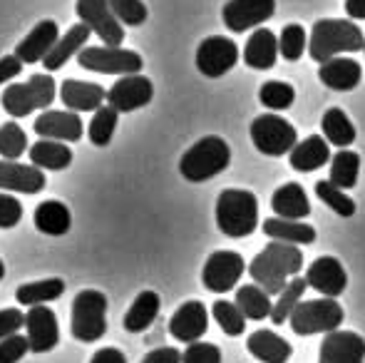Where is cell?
<instances>
[{
  "label": "cell",
  "mask_w": 365,
  "mask_h": 363,
  "mask_svg": "<svg viewBox=\"0 0 365 363\" xmlns=\"http://www.w3.org/2000/svg\"><path fill=\"white\" fill-rule=\"evenodd\" d=\"M301 269V249L284 242H269L264 247V252L256 254L254 262L249 264V276L269 296H281L286 286H289V276H296Z\"/></svg>",
  "instance_id": "obj_1"
},
{
  "label": "cell",
  "mask_w": 365,
  "mask_h": 363,
  "mask_svg": "<svg viewBox=\"0 0 365 363\" xmlns=\"http://www.w3.org/2000/svg\"><path fill=\"white\" fill-rule=\"evenodd\" d=\"M363 48H365L363 30L353 20H336V18L316 20V25L311 30V38H308V55L318 65L338 58L341 53H356V50Z\"/></svg>",
  "instance_id": "obj_2"
},
{
  "label": "cell",
  "mask_w": 365,
  "mask_h": 363,
  "mask_svg": "<svg viewBox=\"0 0 365 363\" xmlns=\"http://www.w3.org/2000/svg\"><path fill=\"white\" fill-rule=\"evenodd\" d=\"M217 227L231 239H244L259 227V199L249 189H224L217 199Z\"/></svg>",
  "instance_id": "obj_3"
},
{
  "label": "cell",
  "mask_w": 365,
  "mask_h": 363,
  "mask_svg": "<svg viewBox=\"0 0 365 363\" xmlns=\"http://www.w3.org/2000/svg\"><path fill=\"white\" fill-rule=\"evenodd\" d=\"M231 165V150L221 137L209 135L192 145L179 160V172L187 182H207Z\"/></svg>",
  "instance_id": "obj_4"
},
{
  "label": "cell",
  "mask_w": 365,
  "mask_h": 363,
  "mask_svg": "<svg viewBox=\"0 0 365 363\" xmlns=\"http://www.w3.org/2000/svg\"><path fill=\"white\" fill-rule=\"evenodd\" d=\"M70 331L75 341L92 344L107 331V296L97 289H85L75 296L70 311Z\"/></svg>",
  "instance_id": "obj_5"
},
{
  "label": "cell",
  "mask_w": 365,
  "mask_h": 363,
  "mask_svg": "<svg viewBox=\"0 0 365 363\" xmlns=\"http://www.w3.org/2000/svg\"><path fill=\"white\" fill-rule=\"evenodd\" d=\"M343 306L336 299H313L301 301L291 314V331L296 336H313V334H333L343 324Z\"/></svg>",
  "instance_id": "obj_6"
},
{
  "label": "cell",
  "mask_w": 365,
  "mask_h": 363,
  "mask_svg": "<svg viewBox=\"0 0 365 363\" xmlns=\"http://www.w3.org/2000/svg\"><path fill=\"white\" fill-rule=\"evenodd\" d=\"M251 142L266 157H284L291 155L293 147L298 145V132L289 120L266 112L251 122Z\"/></svg>",
  "instance_id": "obj_7"
},
{
  "label": "cell",
  "mask_w": 365,
  "mask_h": 363,
  "mask_svg": "<svg viewBox=\"0 0 365 363\" xmlns=\"http://www.w3.org/2000/svg\"><path fill=\"white\" fill-rule=\"evenodd\" d=\"M77 63L85 70H92V73H102V75H137L145 65L140 53L135 50H125V48H107V45H100V48H85L80 55H77Z\"/></svg>",
  "instance_id": "obj_8"
},
{
  "label": "cell",
  "mask_w": 365,
  "mask_h": 363,
  "mask_svg": "<svg viewBox=\"0 0 365 363\" xmlns=\"http://www.w3.org/2000/svg\"><path fill=\"white\" fill-rule=\"evenodd\" d=\"M77 18L107 48H120L122 40H125V30H122V23L112 13L110 0H77Z\"/></svg>",
  "instance_id": "obj_9"
},
{
  "label": "cell",
  "mask_w": 365,
  "mask_h": 363,
  "mask_svg": "<svg viewBox=\"0 0 365 363\" xmlns=\"http://www.w3.org/2000/svg\"><path fill=\"white\" fill-rule=\"evenodd\" d=\"M239 63V45L224 35H212L197 48V70L207 78H221Z\"/></svg>",
  "instance_id": "obj_10"
},
{
  "label": "cell",
  "mask_w": 365,
  "mask_h": 363,
  "mask_svg": "<svg viewBox=\"0 0 365 363\" xmlns=\"http://www.w3.org/2000/svg\"><path fill=\"white\" fill-rule=\"evenodd\" d=\"M244 257L229 249L214 252L202 269V281L212 294H226L236 286V281L244 276Z\"/></svg>",
  "instance_id": "obj_11"
},
{
  "label": "cell",
  "mask_w": 365,
  "mask_h": 363,
  "mask_svg": "<svg viewBox=\"0 0 365 363\" xmlns=\"http://www.w3.org/2000/svg\"><path fill=\"white\" fill-rule=\"evenodd\" d=\"M276 13V0H229L224 5V25L231 33H246L251 28H259Z\"/></svg>",
  "instance_id": "obj_12"
},
{
  "label": "cell",
  "mask_w": 365,
  "mask_h": 363,
  "mask_svg": "<svg viewBox=\"0 0 365 363\" xmlns=\"http://www.w3.org/2000/svg\"><path fill=\"white\" fill-rule=\"evenodd\" d=\"M154 85L145 75H127L107 90V105L117 112H135L152 102Z\"/></svg>",
  "instance_id": "obj_13"
},
{
  "label": "cell",
  "mask_w": 365,
  "mask_h": 363,
  "mask_svg": "<svg viewBox=\"0 0 365 363\" xmlns=\"http://www.w3.org/2000/svg\"><path fill=\"white\" fill-rule=\"evenodd\" d=\"M25 329L33 354H48L60 344V326L58 316L50 306H33L25 314Z\"/></svg>",
  "instance_id": "obj_14"
},
{
  "label": "cell",
  "mask_w": 365,
  "mask_h": 363,
  "mask_svg": "<svg viewBox=\"0 0 365 363\" xmlns=\"http://www.w3.org/2000/svg\"><path fill=\"white\" fill-rule=\"evenodd\" d=\"M209 329V311L202 301H184L169 319V334L177 341L197 344Z\"/></svg>",
  "instance_id": "obj_15"
},
{
  "label": "cell",
  "mask_w": 365,
  "mask_h": 363,
  "mask_svg": "<svg viewBox=\"0 0 365 363\" xmlns=\"http://www.w3.org/2000/svg\"><path fill=\"white\" fill-rule=\"evenodd\" d=\"M60 40V30L55 20H40L28 35L18 43L15 48V58L23 65H33V63H43L50 55V50L58 45Z\"/></svg>",
  "instance_id": "obj_16"
},
{
  "label": "cell",
  "mask_w": 365,
  "mask_h": 363,
  "mask_svg": "<svg viewBox=\"0 0 365 363\" xmlns=\"http://www.w3.org/2000/svg\"><path fill=\"white\" fill-rule=\"evenodd\" d=\"M365 339L356 331H333L323 339L318 363H363Z\"/></svg>",
  "instance_id": "obj_17"
},
{
  "label": "cell",
  "mask_w": 365,
  "mask_h": 363,
  "mask_svg": "<svg viewBox=\"0 0 365 363\" xmlns=\"http://www.w3.org/2000/svg\"><path fill=\"white\" fill-rule=\"evenodd\" d=\"M306 281L311 289L321 291L326 299H336V296H341L343 291H346L348 274L336 257H318L316 262L308 267Z\"/></svg>",
  "instance_id": "obj_18"
},
{
  "label": "cell",
  "mask_w": 365,
  "mask_h": 363,
  "mask_svg": "<svg viewBox=\"0 0 365 363\" xmlns=\"http://www.w3.org/2000/svg\"><path fill=\"white\" fill-rule=\"evenodd\" d=\"M82 120L77 112L70 110H45L35 120V132L43 140L55 142H77L82 137Z\"/></svg>",
  "instance_id": "obj_19"
},
{
  "label": "cell",
  "mask_w": 365,
  "mask_h": 363,
  "mask_svg": "<svg viewBox=\"0 0 365 363\" xmlns=\"http://www.w3.org/2000/svg\"><path fill=\"white\" fill-rule=\"evenodd\" d=\"M0 189L3 192L38 194L45 189V175L35 165L0 160Z\"/></svg>",
  "instance_id": "obj_20"
},
{
  "label": "cell",
  "mask_w": 365,
  "mask_h": 363,
  "mask_svg": "<svg viewBox=\"0 0 365 363\" xmlns=\"http://www.w3.org/2000/svg\"><path fill=\"white\" fill-rule=\"evenodd\" d=\"M60 100L70 112H92L105 107L107 90L97 83H85V80H65L60 85Z\"/></svg>",
  "instance_id": "obj_21"
},
{
  "label": "cell",
  "mask_w": 365,
  "mask_h": 363,
  "mask_svg": "<svg viewBox=\"0 0 365 363\" xmlns=\"http://www.w3.org/2000/svg\"><path fill=\"white\" fill-rule=\"evenodd\" d=\"M361 63L353 58H333L323 63L321 70H318V80L336 92L356 90L358 83H361Z\"/></svg>",
  "instance_id": "obj_22"
},
{
  "label": "cell",
  "mask_w": 365,
  "mask_h": 363,
  "mask_svg": "<svg viewBox=\"0 0 365 363\" xmlns=\"http://www.w3.org/2000/svg\"><path fill=\"white\" fill-rule=\"evenodd\" d=\"M246 349L254 359L264 361V363H289L293 349L286 339H281L276 331L269 329H259L249 336L246 341Z\"/></svg>",
  "instance_id": "obj_23"
},
{
  "label": "cell",
  "mask_w": 365,
  "mask_h": 363,
  "mask_svg": "<svg viewBox=\"0 0 365 363\" xmlns=\"http://www.w3.org/2000/svg\"><path fill=\"white\" fill-rule=\"evenodd\" d=\"M271 209H274L279 219L298 222V219H306L308 214H311V202H308L301 184L289 182L274 192V197H271Z\"/></svg>",
  "instance_id": "obj_24"
},
{
  "label": "cell",
  "mask_w": 365,
  "mask_h": 363,
  "mask_svg": "<svg viewBox=\"0 0 365 363\" xmlns=\"http://www.w3.org/2000/svg\"><path fill=\"white\" fill-rule=\"evenodd\" d=\"M279 60V38L274 30H256L244 48V63L254 70H271Z\"/></svg>",
  "instance_id": "obj_25"
},
{
  "label": "cell",
  "mask_w": 365,
  "mask_h": 363,
  "mask_svg": "<svg viewBox=\"0 0 365 363\" xmlns=\"http://www.w3.org/2000/svg\"><path fill=\"white\" fill-rule=\"evenodd\" d=\"M92 35V30L87 28L85 23H77L73 28L68 30L65 35H60L58 45H55L53 50H50V55L43 60L45 70L48 73H55V70H60L65 63H68L70 58H75V55H80L82 50H85V43L87 38Z\"/></svg>",
  "instance_id": "obj_26"
},
{
  "label": "cell",
  "mask_w": 365,
  "mask_h": 363,
  "mask_svg": "<svg viewBox=\"0 0 365 363\" xmlns=\"http://www.w3.org/2000/svg\"><path fill=\"white\" fill-rule=\"evenodd\" d=\"M331 160V147L321 135L306 137V140L293 147V152L289 155V162L296 172H316Z\"/></svg>",
  "instance_id": "obj_27"
},
{
  "label": "cell",
  "mask_w": 365,
  "mask_h": 363,
  "mask_svg": "<svg viewBox=\"0 0 365 363\" xmlns=\"http://www.w3.org/2000/svg\"><path fill=\"white\" fill-rule=\"evenodd\" d=\"M33 222L38 232L48 234V237H63L73 227V214H70L68 204L58 202V199H48L35 209Z\"/></svg>",
  "instance_id": "obj_28"
},
{
  "label": "cell",
  "mask_w": 365,
  "mask_h": 363,
  "mask_svg": "<svg viewBox=\"0 0 365 363\" xmlns=\"http://www.w3.org/2000/svg\"><path fill=\"white\" fill-rule=\"evenodd\" d=\"M264 234L271 237L274 242L293 244V247H306V244L316 242V229L306 222H289V219L271 217L264 219Z\"/></svg>",
  "instance_id": "obj_29"
},
{
  "label": "cell",
  "mask_w": 365,
  "mask_h": 363,
  "mask_svg": "<svg viewBox=\"0 0 365 363\" xmlns=\"http://www.w3.org/2000/svg\"><path fill=\"white\" fill-rule=\"evenodd\" d=\"M159 309H162V301H159L157 291H142L137 294V299L132 301V306L125 314V331L130 334H142L149 326L154 324Z\"/></svg>",
  "instance_id": "obj_30"
},
{
  "label": "cell",
  "mask_w": 365,
  "mask_h": 363,
  "mask_svg": "<svg viewBox=\"0 0 365 363\" xmlns=\"http://www.w3.org/2000/svg\"><path fill=\"white\" fill-rule=\"evenodd\" d=\"M30 162H33L38 170H68L73 165V150H70L65 142H55V140H40L30 147Z\"/></svg>",
  "instance_id": "obj_31"
},
{
  "label": "cell",
  "mask_w": 365,
  "mask_h": 363,
  "mask_svg": "<svg viewBox=\"0 0 365 363\" xmlns=\"http://www.w3.org/2000/svg\"><path fill=\"white\" fill-rule=\"evenodd\" d=\"M321 130L326 135L328 145H336L341 150H346V147H351L356 142V125L341 107H331L328 112H323Z\"/></svg>",
  "instance_id": "obj_32"
},
{
  "label": "cell",
  "mask_w": 365,
  "mask_h": 363,
  "mask_svg": "<svg viewBox=\"0 0 365 363\" xmlns=\"http://www.w3.org/2000/svg\"><path fill=\"white\" fill-rule=\"evenodd\" d=\"M236 306L241 309V314L251 321H261V319H271V311H274V301L266 294L261 286L256 284H244L236 291Z\"/></svg>",
  "instance_id": "obj_33"
},
{
  "label": "cell",
  "mask_w": 365,
  "mask_h": 363,
  "mask_svg": "<svg viewBox=\"0 0 365 363\" xmlns=\"http://www.w3.org/2000/svg\"><path fill=\"white\" fill-rule=\"evenodd\" d=\"M65 294V281L63 279H43V281H30V284L18 286L15 299L23 306L33 309V306H45L48 301H55Z\"/></svg>",
  "instance_id": "obj_34"
},
{
  "label": "cell",
  "mask_w": 365,
  "mask_h": 363,
  "mask_svg": "<svg viewBox=\"0 0 365 363\" xmlns=\"http://www.w3.org/2000/svg\"><path fill=\"white\" fill-rule=\"evenodd\" d=\"M358 175H361V155L351 150H341L333 155L331 160V177L338 189H353L358 184Z\"/></svg>",
  "instance_id": "obj_35"
},
{
  "label": "cell",
  "mask_w": 365,
  "mask_h": 363,
  "mask_svg": "<svg viewBox=\"0 0 365 363\" xmlns=\"http://www.w3.org/2000/svg\"><path fill=\"white\" fill-rule=\"evenodd\" d=\"M308 289V281L306 276H293L289 281V286L284 289V294L274 301V311H271V321L276 326H284V321H291V314L296 311V306L303 301V294Z\"/></svg>",
  "instance_id": "obj_36"
},
{
  "label": "cell",
  "mask_w": 365,
  "mask_h": 363,
  "mask_svg": "<svg viewBox=\"0 0 365 363\" xmlns=\"http://www.w3.org/2000/svg\"><path fill=\"white\" fill-rule=\"evenodd\" d=\"M0 102H3V110L13 117H28L30 112L38 110L33 90H30L28 83H15V85H10V88H5Z\"/></svg>",
  "instance_id": "obj_37"
},
{
  "label": "cell",
  "mask_w": 365,
  "mask_h": 363,
  "mask_svg": "<svg viewBox=\"0 0 365 363\" xmlns=\"http://www.w3.org/2000/svg\"><path fill=\"white\" fill-rule=\"evenodd\" d=\"M117 120H120V112L115 107L105 105L95 112L90 122V142L95 147H107L115 137V130H117Z\"/></svg>",
  "instance_id": "obj_38"
},
{
  "label": "cell",
  "mask_w": 365,
  "mask_h": 363,
  "mask_svg": "<svg viewBox=\"0 0 365 363\" xmlns=\"http://www.w3.org/2000/svg\"><path fill=\"white\" fill-rule=\"evenodd\" d=\"M28 152V135L15 122L0 125V157L8 162H18L20 155Z\"/></svg>",
  "instance_id": "obj_39"
},
{
  "label": "cell",
  "mask_w": 365,
  "mask_h": 363,
  "mask_svg": "<svg viewBox=\"0 0 365 363\" xmlns=\"http://www.w3.org/2000/svg\"><path fill=\"white\" fill-rule=\"evenodd\" d=\"M214 321L221 326L226 336H241L246 329V316L241 314V309L234 304V301H214Z\"/></svg>",
  "instance_id": "obj_40"
},
{
  "label": "cell",
  "mask_w": 365,
  "mask_h": 363,
  "mask_svg": "<svg viewBox=\"0 0 365 363\" xmlns=\"http://www.w3.org/2000/svg\"><path fill=\"white\" fill-rule=\"evenodd\" d=\"M316 194L326 207H331L333 212L341 214V217H353V214H356V202H353L343 189H338L333 182H328V180L316 182Z\"/></svg>",
  "instance_id": "obj_41"
},
{
  "label": "cell",
  "mask_w": 365,
  "mask_h": 363,
  "mask_svg": "<svg viewBox=\"0 0 365 363\" xmlns=\"http://www.w3.org/2000/svg\"><path fill=\"white\" fill-rule=\"evenodd\" d=\"M259 100L264 107L269 110H289L296 100V90L289 83H281V80H271V83H264L259 90Z\"/></svg>",
  "instance_id": "obj_42"
},
{
  "label": "cell",
  "mask_w": 365,
  "mask_h": 363,
  "mask_svg": "<svg viewBox=\"0 0 365 363\" xmlns=\"http://www.w3.org/2000/svg\"><path fill=\"white\" fill-rule=\"evenodd\" d=\"M306 50H308L306 30L296 23L286 25L279 35V55H284V60H289V63H296V60L303 58Z\"/></svg>",
  "instance_id": "obj_43"
},
{
  "label": "cell",
  "mask_w": 365,
  "mask_h": 363,
  "mask_svg": "<svg viewBox=\"0 0 365 363\" xmlns=\"http://www.w3.org/2000/svg\"><path fill=\"white\" fill-rule=\"evenodd\" d=\"M110 8L122 25H142L147 20V5L142 0H110Z\"/></svg>",
  "instance_id": "obj_44"
},
{
  "label": "cell",
  "mask_w": 365,
  "mask_h": 363,
  "mask_svg": "<svg viewBox=\"0 0 365 363\" xmlns=\"http://www.w3.org/2000/svg\"><path fill=\"white\" fill-rule=\"evenodd\" d=\"M30 90H33V97H35V105L38 110H48L55 100V80L45 73H38L28 80Z\"/></svg>",
  "instance_id": "obj_45"
},
{
  "label": "cell",
  "mask_w": 365,
  "mask_h": 363,
  "mask_svg": "<svg viewBox=\"0 0 365 363\" xmlns=\"http://www.w3.org/2000/svg\"><path fill=\"white\" fill-rule=\"evenodd\" d=\"M182 363H221V351L214 344L197 341L187 346V351L182 354Z\"/></svg>",
  "instance_id": "obj_46"
},
{
  "label": "cell",
  "mask_w": 365,
  "mask_h": 363,
  "mask_svg": "<svg viewBox=\"0 0 365 363\" xmlns=\"http://www.w3.org/2000/svg\"><path fill=\"white\" fill-rule=\"evenodd\" d=\"M30 351L28 336H10V339L0 341V363H18L25 359Z\"/></svg>",
  "instance_id": "obj_47"
},
{
  "label": "cell",
  "mask_w": 365,
  "mask_h": 363,
  "mask_svg": "<svg viewBox=\"0 0 365 363\" xmlns=\"http://www.w3.org/2000/svg\"><path fill=\"white\" fill-rule=\"evenodd\" d=\"M23 219V204L13 194L0 192V229H13Z\"/></svg>",
  "instance_id": "obj_48"
},
{
  "label": "cell",
  "mask_w": 365,
  "mask_h": 363,
  "mask_svg": "<svg viewBox=\"0 0 365 363\" xmlns=\"http://www.w3.org/2000/svg\"><path fill=\"white\" fill-rule=\"evenodd\" d=\"M25 326V314L18 309H3L0 311V341L18 336V331Z\"/></svg>",
  "instance_id": "obj_49"
},
{
  "label": "cell",
  "mask_w": 365,
  "mask_h": 363,
  "mask_svg": "<svg viewBox=\"0 0 365 363\" xmlns=\"http://www.w3.org/2000/svg\"><path fill=\"white\" fill-rule=\"evenodd\" d=\"M142 363H182V351L174 346H162V349L149 351Z\"/></svg>",
  "instance_id": "obj_50"
},
{
  "label": "cell",
  "mask_w": 365,
  "mask_h": 363,
  "mask_svg": "<svg viewBox=\"0 0 365 363\" xmlns=\"http://www.w3.org/2000/svg\"><path fill=\"white\" fill-rule=\"evenodd\" d=\"M20 73H23V63H20L15 55L0 58V85H5L8 80H15Z\"/></svg>",
  "instance_id": "obj_51"
},
{
  "label": "cell",
  "mask_w": 365,
  "mask_h": 363,
  "mask_svg": "<svg viewBox=\"0 0 365 363\" xmlns=\"http://www.w3.org/2000/svg\"><path fill=\"white\" fill-rule=\"evenodd\" d=\"M90 363H127V356L122 354L120 349H112V346H107V349L97 351V354L90 359Z\"/></svg>",
  "instance_id": "obj_52"
},
{
  "label": "cell",
  "mask_w": 365,
  "mask_h": 363,
  "mask_svg": "<svg viewBox=\"0 0 365 363\" xmlns=\"http://www.w3.org/2000/svg\"><path fill=\"white\" fill-rule=\"evenodd\" d=\"M346 13L353 20H365V0H346Z\"/></svg>",
  "instance_id": "obj_53"
},
{
  "label": "cell",
  "mask_w": 365,
  "mask_h": 363,
  "mask_svg": "<svg viewBox=\"0 0 365 363\" xmlns=\"http://www.w3.org/2000/svg\"><path fill=\"white\" fill-rule=\"evenodd\" d=\"M3 276H5V264H3V259H0V281H3Z\"/></svg>",
  "instance_id": "obj_54"
},
{
  "label": "cell",
  "mask_w": 365,
  "mask_h": 363,
  "mask_svg": "<svg viewBox=\"0 0 365 363\" xmlns=\"http://www.w3.org/2000/svg\"><path fill=\"white\" fill-rule=\"evenodd\" d=\"M363 50H365V48H363Z\"/></svg>",
  "instance_id": "obj_55"
}]
</instances>
